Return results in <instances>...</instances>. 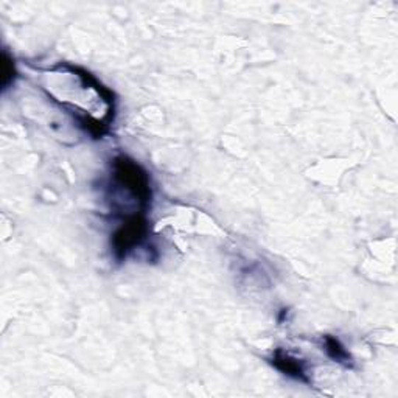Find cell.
Masks as SVG:
<instances>
[{
    "label": "cell",
    "instance_id": "obj_1",
    "mask_svg": "<svg viewBox=\"0 0 398 398\" xmlns=\"http://www.w3.org/2000/svg\"><path fill=\"white\" fill-rule=\"evenodd\" d=\"M72 74L75 84L62 87V95L53 97L92 135L101 137L114 120V95L89 72L72 66Z\"/></svg>",
    "mask_w": 398,
    "mask_h": 398
},
{
    "label": "cell",
    "instance_id": "obj_2",
    "mask_svg": "<svg viewBox=\"0 0 398 398\" xmlns=\"http://www.w3.org/2000/svg\"><path fill=\"white\" fill-rule=\"evenodd\" d=\"M273 364L275 365L278 370L283 372L285 375L292 377V378L300 380V381H308L304 365H302L300 361L296 360V358H292L291 355L285 353L283 350H277V352L274 353Z\"/></svg>",
    "mask_w": 398,
    "mask_h": 398
},
{
    "label": "cell",
    "instance_id": "obj_3",
    "mask_svg": "<svg viewBox=\"0 0 398 398\" xmlns=\"http://www.w3.org/2000/svg\"><path fill=\"white\" fill-rule=\"evenodd\" d=\"M324 346H325V352H327V355L331 358L333 361L346 363V364L350 361L348 352L336 338L325 336L324 338Z\"/></svg>",
    "mask_w": 398,
    "mask_h": 398
}]
</instances>
